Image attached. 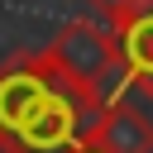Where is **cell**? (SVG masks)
<instances>
[{"label":"cell","mask_w":153,"mask_h":153,"mask_svg":"<svg viewBox=\"0 0 153 153\" xmlns=\"http://www.w3.org/2000/svg\"><path fill=\"white\" fill-rule=\"evenodd\" d=\"M81 139L105 153H153V120L124 100H110V105H100V115L91 120V129Z\"/></svg>","instance_id":"obj_3"},{"label":"cell","mask_w":153,"mask_h":153,"mask_svg":"<svg viewBox=\"0 0 153 153\" xmlns=\"http://www.w3.org/2000/svg\"><path fill=\"white\" fill-rule=\"evenodd\" d=\"M96 105H110V100H120V91H124V81H134L129 76V67H124V53H120V38H115V29H100V24H86V19H76V24H62L57 29V38L43 48Z\"/></svg>","instance_id":"obj_2"},{"label":"cell","mask_w":153,"mask_h":153,"mask_svg":"<svg viewBox=\"0 0 153 153\" xmlns=\"http://www.w3.org/2000/svg\"><path fill=\"white\" fill-rule=\"evenodd\" d=\"M143 91H148V96H153V81H143Z\"/></svg>","instance_id":"obj_7"},{"label":"cell","mask_w":153,"mask_h":153,"mask_svg":"<svg viewBox=\"0 0 153 153\" xmlns=\"http://www.w3.org/2000/svg\"><path fill=\"white\" fill-rule=\"evenodd\" d=\"M67 153H105V148H96V143H86V139H81V143H72Z\"/></svg>","instance_id":"obj_6"},{"label":"cell","mask_w":153,"mask_h":153,"mask_svg":"<svg viewBox=\"0 0 153 153\" xmlns=\"http://www.w3.org/2000/svg\"><path fill=\"white\" fill-rule=\"evenodd\" d=\"M96 5V14L110 24V29H120L124 19H134V14H153V0H91Z\"/></svg>","instance_id":"obj_5"},{"label":"cell","mask_w":153,"mask_h":153,"mask_svg":"<svg viewBox=\"0 0 153 153\" xmlns=\"http://www.w3.org/2000/svg\"><path fill=\"white\" fill-rule=\"evenodd\" d=\"M96 115L100 105L48 53L0 67V153H67Z\"/></svg>","instance_id":"obj_1"},{"label":"cell","mask_w":153,"mask_h":153,"mask_svg":"<svg viewBox=\"0 0 153 153\" xmlns=\"http://www.w3.org/2000/svg\"><path fill=\"white\" fill-rule=\"evenodd\" d=\"M115 38H120V53H124L129 76H134L139 86L153 81V14H134V19H124V24L115 29Z\"/></svg>","instance_id":"obj_4"}]
</instances>
